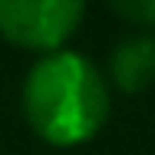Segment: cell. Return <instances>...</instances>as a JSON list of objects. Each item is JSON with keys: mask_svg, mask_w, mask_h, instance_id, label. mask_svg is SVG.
<instances>
[{"mask_svg": "<svg viewBox=\"0 0 155 155\" xmlns=\"http://www.w3.org/2000/svg\"><path fill=\"white\" fill-rule=\"evenodd\" d=\"M23 116L50 145L69 149L89 142L109 119V83L83 53L60 50L40 56L23 79Z\"/></svg>", "mask_w": 155, "mask_h": 155, "instance_id": "6da1fadb", "label": "cell"}, {"mask_svg": "<svg viewBox=\"0 0 155 155\" xmlns=\"http://www.w3.org/2000/svg\"><path fill=\"white\" fill-rule=\"evenodd\" d=\"M86 17L83 3L73 0H0V36L20 50L60 53Z\"/></svg>", "mask_w": 155, "mask_h": 155, "instance_id": "7a4b0ae2", "label": "cell"}, {"mask_svg": "<svg viewBox=\"0 0 155 155\" xmlns=\"http://www.w3.org/2000/svg\"><path fill=\"white\" fill-rule=\"evenodd\" d=\"M109 79L122 93H145L155 86V36L135 33L119 40L109 56Z\"/></svg>", "mask_w": 155, "mask_h": 155, "instance_id": "3957f363", "label": "cell"}, {"mask_svg": "<svg viewBox=\"0 0 155 155\" xmlns=\"http://www.w3.org/2000/svg\"><path fill=\"white\" fill-rule=\"evenodd\" d=\"M112 10L129 20L132 27H155V0H129V3H112Z\"/></svg>", "mask_w": 155, "mask_h": 155, "instance_id": "277c9868", "label": "cell"}]
</instances>
